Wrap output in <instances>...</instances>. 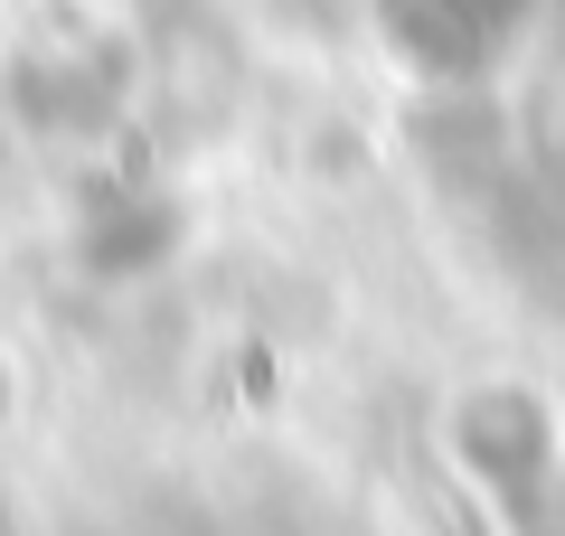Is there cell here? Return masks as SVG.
<instances>
[{
    "instance_id": "1",
    "label": "cell",
    "mask_w": 565,
    "mask_h": 536,
    "mask_svg": "<svg viewBox=\"0 0 565 536\" xmlns=\"http://www.w3.org/2000/svg\"><path fill=\"white\" fill-rule=\"evenodd\" d=\"M377 29L424 76H481L519 47L527 0H377Z\"/></svg>"
}]
</instances>
